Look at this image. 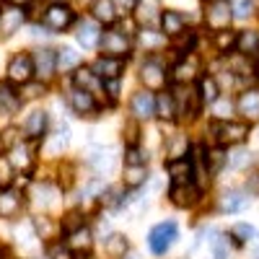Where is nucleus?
<instances>
[{"mask_svg": "<svg viewBox=\"0 0 259 259\" xmlns=\"http://www.w3.org/2000/svg\"><path fill=\"white\" fill-rule=\"evenodd\" d=\"M73 24H75V11L65 3V0H52L45 11V16H41V26L50 29L52 34L68 31Z\"/></svg>", "mask_w": 259, "mask_h": 259, "instance_id": "nucleus-1", "label": "nucleus"}, {"mask_svg": "<svg viewBox=\"0 0 259 259\" xmlns=\"http://www.w3.org/2000/svg\"><path fill=\"white\" fill-rule=\"evenodd\" d=\"M210 130L215 133L218 145H241L249 138V122H226V119H215L210 124Z\"/></svg>", "mask_w": 259, "mask_h": 259, "instance_id": "nucleus-2", "label": "nucleus"}, {"mask_svg": "<svg viewBox=\"0 0 259 259\" xmlns=\"http://www.w3.org/2000/svg\"><path fill=\"white\" fill-rule=\"evenodd\" d=\"M177 236H179L177 223H174V221H163V223H158V226L150 228V233H148V246H150V251H153L156 256H163L171 246H174Z\"/></svg>", "mask_w": 259, "mask_h": 259, "instance_id": "nucleus-3", "label": "nucleus"}, {"mask_svg": "<svg viewBox=\"0 0 259 259\" xmlns=\"http://www.w3.org/2000/svg\"><path fill=\"white\" fill-rule=\"evenodd\" d=\"M233 21V6L228 0H205V24L215 34L226 31Z\"/></svg>", "mask_w": 259, "mask_h": 259, "instance_id": "nucleus-4", "label": "nucleus"}, {"mask_svg": "<svg viewBox=\"0 0 259 259\" xmlns=\"http://www.w3.org/2000/svg\"><path fill=\"white\" fill-rule=\"evenodd\" d=\"M99 47H101V55H106V57L127 60L130 52H133V41H130V36L124 31H119V29H106V31H101Z\"/></svg>", "mask_w": 259, "mask_h": 259, "instance_id": "nucleus-5", "label": "nucleus"}, {"mask_svg": "<svg viewBox=\"0 0 259 259\" xmlns=\"http://www.w3.org/2000/svg\"><path fill=\"white\" fill-rule=\"evenodd\" d=\"M8 83L13 85H26L36 78V68H34V55H13L8 60Z\"/></svg>", "mask_w": 259, "mask_h": 259, "instance_id": "nucleus-6", "label": "nucleus"}, {"mask_svg": "<svg viewBox=\"0 0 259 259\" xmlns=\"http://www.w3.org/2000/svg\"><path fill=\"white\" fill-rule=\"evenodd\" d=\"M130 114L138 122H148V119L156 117V96L150 94V89L133 94V99H130Z\"/></svg>", "mask_w": 259, "mask_h": 259, "instance_id": "nucleus-7", "label": "nucleus"}, {"mask_svg": "<svg viewBox=\"0 0 259 259\" xmlns=\"http://www.w3.org/2000/svg\"><path fill=\"white\" fill-rule=\"evenodd\" d=\"M140 80L150 91H163L166 83H168V73L158 60H145L143 68H140Z\"/></svg>", "mask_w": 259, "mask_h": 259, "instance_id": "nucleus-8", "label": "nucleus"}, {"mask_svg": "<svg viewBox=\"0 0 259 259\" xmlns=\"http://www.w3.org/2000/svg\"><path fill=\"white\" fill-rule=\"evenodd\" d=\"M34 68H36V78L41 83H50L57 75V50L41 47L34 52Z\"/></svg>", "mask_w": 259, "mask_h": 259, "instance_id": "nucleus-9", "label": "nucleus"}, {"mask_svg": "<svg viewBox=\"0 0 259 259\" xmlns=\"http://www.w3.org/2000/svg\"><path fill=\"white\" fill-rule=\"evenodd\" d=\"M168 197L177 207H192L197 205L200 197H202V189L194 184V182H182V184H171L168 189Z\"/></svg>", "mask_w": 259, "mask_h": 259, "instance_id": "nucleus-10", "label": "nucleus"}, {"mask_svg": "<svg viewBox=\"0 0 259 259\" xmlns=\"http://www.w3.org/2000/svg\"><path fill=\"white\" fill-rule=\"evenodd\" d=\"M26 21L24 6H11L6 11H0V39H11Z\"/></svg>", "mask_w": 259, "mask_h": 259, "instance_id": "nucleus-11", "label": "nucleus"}, {"mask_svg": "<svg viewBox=\"0 0 259 259\" xmlns=\"http://www.w3.org/2000/svg\"><path fill=\"white\" fill-rule=\"evenodd\" d=\"M75 39L80 41V47H83V50H94V47H99V41H101L99 21H96V18H83V21H78Z\"/></svg>", "mask_w": 259, "mask_h": 259, "instance_id": "nucleus-12", "label": "nucleus"}, {"mask_svg": "<svg viewBox=\"0 0 259 259\" xmlns=\"http://www.w3.org/2000/svg\"><path fill=\"white\" fill-rule=\"evenodd\" d=\"M70 109L78 114V117H89L99 109V104H96V96L91 91H83V89H75L73 85V91H70Z\"/></svg>", "mask_w": 259, "mask_h": 259, "instance_id": "nucleus-13", "label": "nucleus"}, {"mask_svg": "<svg viewBox=\"0 0 259 259\" xmlns=\"http://www.w3.org/2000/svg\"><path fill=\"white\" fill-rule=\"evenodd\" d=\"M161 0H138V6H135V21H138V26H153L156 21H161Z\"/></svg>", "mask_w": 259, "mask_h": 259, "instance_id": "nucleus-14", "label": "nucleus"}, {"mask_svg": "<svg viewBox=\"0 0 259 259\" xmlns=\"http://www.w3.org/2000/svg\"><path fill=\"white\" fill-rule=\"evenodd\" d=\"M236 109L244 117V122H259V91L256 89H246L239 101H236Z\"/></svg>", "mask_w": 259, "mask_h": 259, "instance_id": "nucleus-15", "label": "nucleus"}, {"mask_svg": "<svg viewBox=\"0 0 259 259\" xmlns=\"http://www.w3.org/2000/svg\"><path fill=\"white\" fill-rule=\"evenodd\" d=\"M21 207H24V194L21 192H16L11 187L0 192V218H6V221L18 218Z\"/></svg>", "mask_w": 259, "mask_h": 259, "instance_id": "nucleus-16", "label": "nucleus"}, {"mask_svg": "<svg viewBox=\"0 0 259 259\" xmlns=\"http://www.w3.org/2000/svg\"><path fill=\"white\" fill-rule=\"evenodd\" d=\"M47 127H50V114L45 109H34L24 122V133L29 140H41L47 135Z\"/></svg>", "mask_w": 259, "mask_h": 259, "instance_id": "nucleus-17", "label": "nucleus"}, {"mask_svg": "<svg viewBox=\"0 0 259 259\" xmlns=\"http://www.w3.org/2000/svg\"><path fill=\"white\" fill-rule=\"evenodd\" d=\"M73 85L75 89H83V91H91L96 96L99 91H104V78H99L94 68H75Z\"/></svg>", "mask_w": 259, "mask_h": 259, "instance_id": "nucleus-18", "label": "nucleus"}, {"mask_svg": "<svg viewBox=\"0 0 259 259\" xmlns=\"http://www.w3.org/2000/svg\"><path fill=\"white\" fill-rule=\"evenodd\" d=\"M94 70H96V75H99V78H104V80L122 78L124 60H122V57H106V55H101V57L94 62Z\"/></svg>", "mask_w": 259, "mask_h": 259, "instance_id": "nucleus-19", "label": "nucleus"}, {"mask_svg": "<svg viewBox=\"0 0 259 259\" xmlns=\"http://www.w3.org/2000/svg\"><path fill=\"white\" fill-rule=\"evenodd\" d=\"M166 171L171 174V182L182 184V182H192V153L184 158H168L166 161Z\"/></svg>", "mask_w": 259, "mask_h": 259, "instance_id": "nucleus-20", "label": "nucleus"}, {"mask_svg": "<svg viewBox=\"0 0 259 259\" xmlns=\"http://www.w3.org/2000/svg\"><path fill=\"white\" fill-rule=\"evenodd\" d=\"M8 158L11 163L16 166V171L21 168L24 174H31V168H34V156H31V148L26 143H16L11 150H8Z\"/></svg>", "mask_w": 259, "mask_h": 259, "instance_id": "nucleus-21", "label": "nucleus"}, {"mask_svg": "<svg viewBox=\"0 0 259 259\" xmlns=\"http://www.w3.org/2000/svg\"><path fill=\"white\" fill-rule=\"evenodd\" d=\"M249 207V197H246V192L241 189H228L223 192V197L218 202V210L221 212H241Z\"/></svg>", "mask_w": 259, "mask_h": 259, "instance_id": "nucleus-22", "label": "nucleus"}, {"mask_svg": "<svg viewBox=\"0 0 259 259\" xmlns=\"http://www.w3.org/2000/svg\"><path fill=\"white\" fill-rule=\"evenodd\" d=\"M156 117H158V119H163V122H177V119H179L174 94L161 91V94L156 96Z\"/></svg>", "mask_w": 259, "mask_h": 259, "instance_id": "nucleus-23", "label": "nucleus"}, {"mask_svg": "<svg viewBox=\"0 0 259 259\" xmlns=\"http://www.w3.org/2000/svg\"><path fill=\"white\" fill-rule=\"evenodd\" d=\"M210 168H207V153H202V148H197L192 153V182L197 184L200 189H205L207 187V182H210Z\"/></svg>", "mask_w": 259, "mask_h": 259, "instance_id": "nucleus-24", "label": "nucleus"}, {"mask_svg": "<svg viewBox=\"0 0 259 259\" xmlns=\"http://www.w3.org/2000/svg\"><path fill=\"white\" fill-rule=\"evenodd\" d=\"M166 41H168V36H166L163 31H156V29H150V26H143V29L138 31V45H140L145 52H156V50L166 47Z\"/></svg>", "mask_w": 259, "mask_h": 259, "instance_id": "nucleus-25", "label": "nucleus"}, {"mask_svg": "<svg viewBox=\"0 0 259 259\" xmlns=\"http://www.w3.org/2000/svg\"><path fill=\"white\" fill-rule=\"evenodd\" d=\"M184 29H187L184 13H179V11H163V13H161V31H163L166 36L174 39V36L182 34Z\"/></svg>", "mask_w": 259, "mask_h": 259, "instance_id": "nucleus-26", "label": "nucleus"}, {"mask_svg": "<svg viewBox=\"0 0 259 259\" xmlns=\"http://www.w3.org/2000/svg\"><path fill=\"white\" fill-rule=\"evenodd\" d=\"M91 16L99 21V24L109 26V24H114V21H117L119 11L114 6V0H94V3H91Z\"/></svg>", "mask_w": 259, "mask_h": 259, "instance_id": "nucleus-27", "label": "nucleus"}, {"mask_svg": "<svg viewBox=\"0 0 259 259\" xmlns=\"http://www.w3.org/2000/svg\"><path fill=\"white\" fill-rule=\"evenodd\" d=\"M130 251V241L124 233H112L109 239L104 241V254L109 259H124V254Z\"/></svg>", "mask_w": 259, "mask_h": 259, "instance_id": "nucleus-28", "label": "nucleus"}, {"mask_svg": "<svg viewBox=\"0 0 259 259\" xmlns=\"http://www.w3.org/2000/svg\"><path fill=\"white\" fill-rule=\"evenodd\" d=\"M65 244H68L73 251H91V246H94V233H91L89 226H83V228L68 233V241H65Z\"/></svg>", "mask_w": 259, "mask_h": 259, "instance_id": "nucleus-29", "label": "nucleus"}, {"mask_svg": "<svg viewBox=\"0 0 259 259\" xmlns=\"http://www.w3.org/2000/svg\"><path fill=\"white\" fill-rule=\"evenodd\" d=\"M197 91H200L202 104H210V106L221 99V85H218V80H215L212 75H202L197 80Z\"/></svg>", "mask_w": 259, "mask_h": 259, "instance_id": "nucleus-30", "label": "nucleus"}, {"mask_svg": "<svg viewBox=\"0 0 259 259\" xmlns=\"http://www.w3.org/2000/svg\"><path fill=\"white\" fill-rule=\"evenodd\" d=\"M80 62H83V57H80V52H75L73 47L57 50V73H70V70L80 68Z\"/></svg>", "mask_w": 259, "mask_h": 259, "instance_id": "nucleus-31", "label": "nucleus"}, {"mask_svg": "<svg viewBox=\"0 0 259 259\" xmlns=\"http://www.w3.org/2000/svg\"><path fill=\"white\" fill-rule=\"evenodd\" d=\"M99 202H101L104 207H109V210H122V207L127 205L124 189H122V187H106V189L99 194Z\"/></svg>", "mask_w": 259, "mask_h": 259, "instance_id": "nucleus-32", "label": "nucleus"}, {"mask_svg": "<svg viewBox=\"0 0 259 259\" xmlns=\"http://www.w3.org/2000/svg\"><path fill=\"white\" fill-rule=\"evenodd\" d=\"M236 52L254 57L259 52V31H239V39H236Z\"/></svg>", "mask_w": 259, "mask_h": 259, "instance_id": "nucleus-33", "label": "nucleus"}, {"mask_svg": "<svg viewBox=\"0 0 259 259\" xmlns=\"http://www.w3.org/2000/svg\"><path fill=\"white\" fill-rule=\"evenodd\" d=\"M34 231H36V239L41 241H55V233L60 231V223H52L47 215H39V218H34Z\"/></svg>", "mask_w": 259, "mask_h": 259, "instance_id": "nucleus-34", "label": "nucleus"}, {"mask_svg": "<svg viewBox=\"0 0 259 259\" xmlns=\"http://www.w3.org/2000/svg\"><path fill=\"white\" fill-rule=\"evenodd\" d=\"M189 153H192V150H189V138L187 135H171V140L166 143V156L168 158H184Z\"/></svg>", "mask_w": 259, "mask_h": 259, "instance_id": "nucleus-35", "label": "nucleus"}, {"mask_svg": "<svg viewBox=\"0 0 259 259\" xmlns=\"http://www.w3.org/2000/svg\"><path fill=\"white\" fill-rule=\"evenodd\" d=\"M228 68H231L236 75H239V78H254V75H256V68L251 65L249 55H241V52L228 60Z\"/></svg>", "mask_w": 259, "mask_h": 259, "instance_id": "nucleus-36", "label": "nucleus"}, {"mask_svg": "<svg viewBox=\"0 0 259 259\" xmlns=\"http://www.w3.org/2000/svg\"><path fill=\"white\" fill-rule=\"evenodd\" d=\"M194 73H197V65H194V60H182V62H177V68H174V73H171V80H174V83H192L194 78H197V75H194Z\"/></svg>", "mask_w": 259, "mask_h": 259, "instance_id": "nucleus-37", "label": "nucleus"}, {"mask_svg": "<svg viewBox=\"0 0 259 259\" xmlns=\"http://www.w3.org/2000/svg\"><path fill=\"white\" fill-rule=\"evenodd\" d=\"M83 226H85V215H83L80 210L65 212L62 221H60V231H62V233H73V231H78V228H83Z\"/></svg>", "mask_w": 259, "mask_h": 259, "instance_id": "nucleus-38", "label": "nucleus"}, {"mask_svg": "<svg viewBox=\"0 0 259 259\" xmlns=\"http://www.w3.org/2000/svg\"><path fill=\"white\" fill-rule=\"evenodd\" d=\"M68 143H70V130L62 124V127H57V133L50 138L47 148H50V153H52V156H60V150L68 148Z\"/></svg>", "mask_w": 259, "mask_h": 259, "instance_id": "nucleus-39", "label": "nucleus"}, {"mask_svg": "<svg viewBox=\"0 0 259 259\" xmlns=\"http://www.w3.org/2000/svg\"><path fill=\"white\" fill-rule=\"evenodd\" d=\"M21 106V96H16L6 83H0V112H16Z\"/></svg>", "mask_w": 259, "mask_h": 259, "instance_id": "nucleus-40", "label": "nucleus"}, {"mask_svg": "<svg viewBox=\"0 0 259 259\" xmlns=\"http://www.w3.org/2000/svg\"><path fill=\"white\" fill-rule=\"evenodd\" d=\"M145 179H148L145 166H127V168H124V187L135 189V187H140Z\"/></svg>", "mask_w": 259, "mask_h": 259, "instance_id": "nucleus-41", "label": "nucleus"}, {"mask_svg": "<svg viewBox=\"0 0 259 259\" xmlns=\"http://www.w3.org/2000/svg\"><path fill=\"white\" fill-rule=\"evenodd\" d=\"M226 163H228V156H226L223 145L207 150V168H210V174H218V171H221Z\"/></svg>", "mask_w": 259, "mask_h": 259, "instance_id": "nucleus-42", "label": "nucleus"}, {"mask_svg": "<svg viewBox=\"0 0 259 259\" xmlns=\"http://www.w3.org/2000/svg\"><path fill=\"white\" fill-rule=\"evenodd\" d=\"M124 166H148V150L140 145H130L124 150Z\"/></svg>", "mask_w": 259, "mask_h": 259, "instance_id": "nucleus-43", "label": "nucleus"}, {"mask_svg": "<svg viewBox=\"0 0 259 259\" xmlns=\"http://www.w3.org/2000/svg\"><path fill=\"white\" fill-rule=\"evenodd\" d=\"M231 239L239 244V246L249 244V241L254 239V226H249V223H236V226L231 228Z\"/></svg>", "mask_w": 259, "mask_h": 259, "instance_id": "nucleus-44", "label": "nucleus"}, {"mask_svg": "<svg viewBox=\"0 0 259 259\" xmlns=\"http://www.w3.org/2000/svg\"><path fill=\"white\" fill-rule=\"evenodd\" d=\"M13 174H16V166L11 163V158L0 156V189H8L13 184Z\"/></svg>", "mask_w": 259, "mask_h": 259, "instance_id": "nucleus-45", "label": "nucleus"}, {"mask_svg": "<svg viewBox=\"0 0 259 259\" xmlns=\"http://www.w3.org/2000/svg\"><path fill=\"white\" fill-rule=\"evenodd\" d=\"M73 249L68 244H62V241H50L47 246V259H73Z\"/></svg>", "mask_w": 259, "mask_h": 259, "instance_id": "nucleus-46", "label": "nucleus"}, {"mask_svg": "<svg viewBox=\"0 0 259 259\" xmlns=\"http://www.w3.org/2000/svg\"><path fill=\"white\" fill-rule=\"evenodd\" d=\"M210 249H212V259H228V256H231V251H228V239H223L221 233L210 241Z\"/></svg>", "mask_w": 259, "mask_h": 259, "instance_id": "nucleus-47", "label": "nucleus"}, {"mask_svg": "<svg viewBox=\"0 0 259 259\" xmlns=\"http://www.w3.org/2000/svg\"><path fill=\"white\" fill-rule=\"evenodd\" d=\"M246 163H251V153H249V150H236V153L233 156H228V166L231 168H244Z\"/></svg>", "mask_w": 259, "mask_h": 259, "instance_id": "nucleus-48", "label": "nucleus"}, {"mask_svg": "<svg viewBox=\"0 0 259 259\" xmlns=\"http://www.w3.org/2000/svg\"><path fill=\"white\" fill-rule=\"evenodd\" d=\"M124 140H127V148L140 143V127H138V119H130V122H127V127H124Z\"/></svg>", "mask_w": 259, "mask_h": 259, "instance_id": "nucleus-49", "label": "nucleus"}, {"mask_svg": "<svg viewBox=\"0 0 259 259\" xmlns=\"http://www.w3.org/2000/svg\"><path fill=\"white\" fill-rule=\"evenodd\" d=\"M236 39H239V34H233V31H218V50L226 52V50L236 47Z\"/></svg>", "mask_w": 259, "mask_h": 259, "instance_id": "nucleus-50", "label": "nucleus"}, {"mask_svg": "<svg viewBox=\"0 0 259 259\" xmlns=\"http://www.w3.org/2000/svg\"><path fill=\"white\" fill-rule=\"evenodd\" d=\"M251 13H254V0H236V3H233V16L246 18Z\"/></svg>", "mask_w": 259, "mask_h": 259, "instance_id": "nucleus-51", "label": "nucleus"}, {"mask_svg": "<svg viewBox=\"0 0 259 259\" xmlns=\"http://www.w3.org/2000/svg\"><path fill=\"white\" fill-rule=\"evenodd\" d=\"M114 6L119 13L130 16V13H135V6H138V0H114Z\"/></svg>", "mask_w": 259, "mask_h": 259, "instance_id": "nucleus-52", "label": "nucleus"}, {"mask_svg": "<svg viewBox=\"0 0 259 259\" xmlns=\"http://www.w3.org/2000/svg\"><path fill=\"white\" fill-rule=\"evenodd\" d=\"M117 89H119V78L104 80V91H106V96H109V101H117Z\"/></svg>", "mask_w": 259, "mask_h": 259, "instance_id": "nucleus-53", "label": "nucleus"}, {"mask_svg": "<svg viewBox=\"0 0 259 259\" xmlns=\"http://www.w3.org/2000/svg\"><path fill=\"white\" fill-rule=\"evenodd\" d=\"M16 135H18V133H16V130H6V135H3V138H0V145H6V148L11 150V148H13L16 143H21V140H18Z\"/></svg>", "mask_w": 259, "mask_h": 259, "instance_id": "nucleus-54", "label": "nucleus"}, {"mask_svg": "<svg viewBox=\"0 0 259 259\" xmlns=\"http://www.w3.org/2000/svg\"><path fill=\"white\" fill-rule=\"evenodd\" d=\"M212 106H215V119H226V117H228L226 112H231V104H226V101H221V99L215 101Z\"/></svg>", "mask_w": 259, "mask_h": 259, "instance_id": "nucleus-55", "label": "nucleus"}, {"mask_svg": "<svg viewBox=\"0 0 259 259\" xmlns=\"http://www.w3.org/2000/svg\"><path fill=\"white\" fill-rule=\"evenodd\" d=\"M73 254H75L73 259H96V256H94L91 251H73Z\"/></svg>", "mask_w": 259, "mask_h": 259, "instance_id": "nucleus-56", "label": "nucleus"}, {"mask_svg": "<svg viewBox=\"0 0 259 259\" xmlns=\"http://www.w3.org/2000/svg\"><path fill=\"white\" fill-rule=\"evenodd\" d=\"M8 3H11V6H29L31 0H8Z\"/></svg>", "mask_w": 259, "mask_h": 259, "instance_id": "nucleus-57", "label": "nucleus"}, {"mask_svg": "<svg viewBox=\"0 0 259 259\" xmlns=\"http://www.w3.org/2000/svg\"><path fill=\"white\" fill-rule=\"evenodd\" d=\"M254 57H256V70H259V52H256V55H254Z\"/></svg>", "mask_w": 259, "mask_h": 259, "instance_id": "nucleus-58", "label": "nucleus"}, {"mask_svg": "<svg viewBox=\"0 0 259 259\" xmlns=\"http://www.w3.org/2000/svg\"><path fill=\"white\" fill-rule=\"evenodd\" d=\"M80 3H85V6H89V3H94V0H80Z\"/></svg>", "mask_w": 259, "mask_h": 259, "instance_id": "nucleus-59", "label": "nucleus"}, {"mask_svg": "<svg viewBox=\"0 0 259 259\" xmlns=\"http://www.w3.org/2000/svg\"><path fill=\"white\" fill-rule=\"evenodd\" d=\"M254 259H259V249H256V251H254Z\"/></svg>", "mask_w": 259, "mask_h": 259, "instance_id": "nucleus-60", "label": "nucleus"}, {"mask_svg": "<svg viewBox=\"0 0 259 259\" xmlns=\"http://www.w3.org/2000/svg\"><path fill=\"white\" fill-rule=\"evenodd\" d=\"M0 259H3V256H0Z\"/></svg>", "mask_w": 259, "mask_h": 259, "instance_id": "nucleus-61", "label": "nucleus"}]
</instances>
